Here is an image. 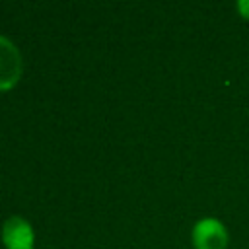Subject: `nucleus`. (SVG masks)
Returning a JSON list of instances; mask_svg holds the SVG:
<instances>
[{"label": "nucleus", "mask_w": 249, "mask_h": 249, "mask_svg": "<svg viewBox=\"0 0 249 249\" xmlns=\"http://www.w3.org/2000/svg\"><path fill=\"white\" fill-rule=\"evenodd\" d=\"M228 241V230L216 218H200L193 228L195 249H226Z\"/></svg>", "instance_id": "1"}, {"label": "nucleus", "mask_w": 249, "mask_h": 249, "mask_svg": "<svg viewBox=\"0 0 249 249\" xmlns=\"http://www.w3.org/2000/svg\"><path fill=\"white\" fill-rule=\"evenodd\" d=\"M21 76V54L18 47L0 35V89L12 88Z\"/></svg>", "instance_id": "2"}, {"label": "nucleus", "mask_w": 249, "mask_h": 249, "mask_svg": "<svg viewBox=\"0 0 249 249\" xmlns=\"http://www.w3.org/2000/svg\"><path fill=\"white\" fill-rule=\"evenodd\" d=\"M2 239L8 249H33V228L25 218L10 216L2 226Z\"/></svg>", "instance_id": "3"}, {"label": "nucleus", "mask_w": 249, "mask_h": 249, "mask_svg": "<svg viewBox=\"0 0 249 249\" xmlns=\"http://www.w3.org/2000/svg\"><path fill=\"white\" fill-rule=\"evenodd\" d=\"M237 12L241 14V18L249 19V0H239L237 2Z\"/></svg>", "instance_id": "4"}]
</instances>
